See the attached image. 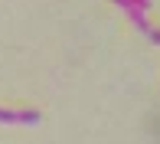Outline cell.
<instances>
[{"instance_id":"obj_4","label":"cell","mask_w":160,"mask_h":144,"mask_svg":"<svg viewBox=\"0 0 160 144\" xmlns=\"http://www.w3.org/2000/svg\"><path fill=\"white\" fill-rule=\"evenodd\" d=\"M144 3H147V7H150V0H144Z\"/></svg>"},{"instance_id":"obj_1","label":"cell","mask_w":160,"mask_h":144,"mask_svg":"<svg viewBox=\"0 0 160 144\" xmlns=\"http://www.w3.org/2000/svg\"><path fill=\"white\" fill-rule=\"evenodd\" d=\"M114 3H118L121 10H124L128 17H131V23H134V26H137V30H141L144 36L154 30V26L147 23V3H144V0H114Z\"/></svg>"},{"instance_id":"obj_2","label":"cell","mask_w":160,"mask_h":144,"mask_svg":"<svg viewBox=\"0 0 160 144\" xmlns=\"http://www.w3.org/2000/svg\"><path fill=\"white\" fill-rule=\"evenodd\" d=\"M42 115L36 108H0V125H39Z\"/></svg>"},{"instance_id":"obj_3","label":"cell","mask_w":160,"mask_h":144,"mask_svg":"<svg viewBox=\"0 0 160 144\" xmlns=\"http://www.w3.org/2000/svg\"><path fill=\"white\" fill-rule=\"evenodd\" d=\"M147 36H150V39H154V43H157V46H160V30H150Z\"/></svg>"}]
</instances>
